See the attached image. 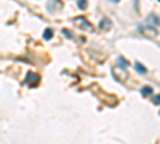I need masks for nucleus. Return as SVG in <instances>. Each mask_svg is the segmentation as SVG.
<instances>
[{
	"label": "nucleus",
	"mask_w": 160,
	"mask_h": 144,
	"mask_svg": "<svg viewBox=\"0 0 160 144\" xmlns=\"http://www.w3.org/2000/svg\"><path fill=\"white\" fill-rule=\"evenodd\" d=\"M26 83L31 85V87H35V85L38 83V75L34 74V72H29V74H28V78H26Z\"/></svg>",
	"instance_id": "nucleus-1"
},
{
	"label": "nucleus",
	"mask_w": 160,
	"mask_h": 144,
	"mask_svg": "<svg viewBox=\"0 0 160 144\" xmlns=\"http://www.w3.org/2000/svg\"><path fill=\"white\" fill-rule=\"evenodd\" d=\"M151 21H152V22H155L157 26H160V16H155V15H154V16L151 18Z\"/></svg>",
	"instance_id": "nucleus-5"
},
{
	"label": "nucleus",
	"mask_w": 160,
	"mask_h": 144,
	"mask_svg": "<svg viewBox=\"0 0 160 144\" xmlns=\"http://www.w3.org/2000/svg\"><path fill=\"white\" fill-rule=\"evenodd\" d=\"M135 69H136L139 74H146V67H142V64H139V62L135 64Z\"/></svg>",
	"instance_id": "nucleus-3"
},
{
	"label": "nucleus",
	"mask_w": 160,
	"mask_h": 144,
	"mask_svg": "<svg viewBox=\"0 0 160 144\" xmlns=\"http://www.w3.org/2000/svg\"><path fill=\"white\" fill-rule=\"evenodd\" d=\"M152 91H154V90H152L151 87H142V88H141V95H142V96H149V95H152Z\"/></svg>",
	"instance_id": "nucleus-2"
},
{
	"label": "nucleus",
	"mask_w": 160,
	"mask_h": 144,
	"mask_svg": "<svg viewBox=\"0 0 160 144\" xmlns=\"http://www.w3.org/2000/svg\"><path fill=\"white\" fill-rule=\"evenodd\" d=\"M78 8H80V10L87 8V2H85V0H80V2H78Z\"/></svg>",
	"instance_id": "nucleus-6"
},
{
	"label": "nucleus",
	"mask_w": 160,
	"mask_h": 144,
	"mask_svg": "<svg viewBox=\"0 0 160 144\" xmlns=\"http://www.w3.org/2000/svg\"><path fill=\"white\" fill-rule=\"evenodd\" d=\"M155 102H157V104H160V95H158V96L155 98Z\"/></svg>",
	"instance_id": "nucleus-7"
},
{
	"label": "nucleus",
	"mask_w": 160,
	"mask_h": 144,
	"mask_svg": "<svg viewBox=\"0 0 160 144\" xmlns=\"http://www.w3.org/2000/svg\"><path fill=\"white\" fill-rule=\"evenodd\" d=\"M53 37V31L51 29H45V32H43V38H51Z\"/></svg>",
	"instance_id": "nucleus-4"
}]
</instances>
